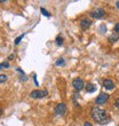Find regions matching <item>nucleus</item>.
<instances>
[{"instance_id":"obj_5","label":"nucleus","mask_w":119,"mask_h":126,"mask_svg":"<svg viewBox=\"0 0 119 126\" xmlns=\"http://www.w3.org/2000/svg\"><path fill=\"white\" fill-rule=\"evenodd\" d=\"M72 87L79 92V91H81L85 87V83H84V80L81 78H74L72 80Z\"/></svg>"},{"instance_id":"obj_11","label":"nucleus","mask_w":119,"mask_h":126,"mask_svg":"<svg viewBox=\"0 0 119 126\" xmlns=\"http://www.w3.org/2000/svg\"><path fill=\"white\" fill-rule=\"evenodd\" d=\"M55 65L56 66H64L65 65V61H64V59H62V57L59 59V60L55 62Z\"/></svg>"},{"instance_id":"obj_17","label":"nucleus","mask_w":119,"mask_h":126,"mask_svg":"<svg viewBox=\"0 0 119 126\" xmlns=\"http://www.w3.org/2000/svg\"><path fill=\"white\" fill-rule=\"evenodd\" d=\"M23 38H24V34H21V36L17 37L16 39H15V45H18V44L21 43V40L23 39Z\"/></svg>"},{"instance_id":"obj_18","label":"nucleus","mask_w":119,"mask_h":126,"mask_svg":"<svg viewBox=\"0 0 119 126\" xmlns=\"http://www.w3.org/2000/svg\"><path fill=\"white\" fill-rule=\"evenodd\" d=\"M20 80H21V81H27V80H28L27 75H25V73H22V75L20 76Z\"/></svg>"},{"instance_id":"obj_15","label":"nucleus","mask_w":119,"mask_h":126,"mask_svg":"<svg viewBox=\"0 0 119 126\" xmlns=\"http://www.w3.org/2000/svg\"><path fill=\"white\" fill-rule=\"evenodd\" d=\"M99 30H100V32H101V33L106 32V27H105V24H101V25H100V28H99Z\"/></svg>"},{"instance_id":"obj_8","label":"nucleus","mask_w":119,"mask_h":126,"mask_svg":"<svg viewBox=\"0 0 119 126\" xmlns=\"http://www.w3.org/2000/svg\"><path fill=\"white\" fill-rule=\"evenodd\" d=\"M103 87L108 91H111L115 88V83H113L111 79H109V78H108V79H104V81H103Z\"/></svg>"},{"instance_id":"obj_25","label":"nucleus","mask_w":119,"mask_h":126,"mask_svg":"<svg viewBox=\"0 0 119 126\" xmlns=\"http://www.w3.org/2000/svg\"><path fill=\"white\" fill-rule=\"evenodd\" d=\"M116 6H117V8L119 9V1H117V2H116Z\"/></svg>"},{"instance_id":"obj_14","label":"nucleus","mask_w":119,"mask_h":126,"mask_svg":"<svg viewBox=\"0 0 119 126\" xmlns=\"http://www.w3.org/2000/svg\"><path fill=\"white\" fill-rule=\"evenodd\" d=\"M6 81H7V76H6V75H5V73L0 75V84L6 83Z\"/></svg>"},{"instance_id":"obj_20","label":"nucleus","mask_w":119,"mask_h":126,"mask_svg":"<svg viewBox=\"0 0 119 126\" xmlns=\"http://www.w3.org/2000/svg\"><path fill=\"white\" fill-rule=\"evenodd\" d=\"M33 80H34V84H36V86H39V84H38V80H37V76H36V75H33Z\"/></svg>"},{"instance_id":"obj_19","label":"nucleus","mask_w":119,"mask_h":126,"mask_svg":"<svg viewBox=\"0 0 119 126\" xmlns=\"http://www.w3.org/2000/svg\"><path fill=\"white\" fill-rule=\"evenodd\" d=\"M113 30L116 31L117 34H119V22H118V23H116V25H115V29H113Z\"/></svg>"},{"instance_id":"obj_6","label":"nucleus","mask_w":119,"mask_h":126,"mask_svg":"<svg viewBox=\"0 0 119 126\" xmlns=\"http://www.w3.org/2000/svg\"><path fill=\"white\" fill-rule=\"evenodd\" d=\"M65 112H66L65 103H59V104L55 107V109H54V113L57 115V116H62V115H64Z\"/></svg>"},{"instance_id":"obj_21","label":"nucleus","mask_w":119,"mask_h":126,"mask_svg":"<svg viewBox=\"0 0 119 126\" xmlns=\"http://www.w3.org/2000/svg\"><path fill=\"white\" fill-rule=\"evenodd\" d=\"M115 107H116L117 109L119 110V97H118V99L116 100V102H115Z\"/></svg>"},{"instance_id":"obj_9","label":"nucleus","mask_w":119,"mask_h":126,"mask_svg":"<svg viewBox=\"0 0 119 126\" xmlns=\"http://www.w3.org/2000/svg\"><path fill=\"white\" fill-rule=\"evenodd\" d=\"M85 88H86V93H94L97 87H96V85H94V84L88 83L86 85V87H85Z\"/></svg>"},{"instance_id":"obj_7","label":"nucleus","mask_w":119,"mask_h":126,"mask_svg":"<svg viewBox=\"0 0 119 126\" xmlns=\"http://www.w3.org/2000/svg\"><path fill=\"white\" fill-rule=\"evenodd\" d=\"M80 29L83 31H86L87 29H89V27L92 25V21L89 20V18H87V17H85V18H83V20H80Z\"/></svg>"},{"instance_id":"obj_12","label":"nucleus","mask_w":119,"mask_h":126,"mask_svg":"<svg viewBox=\"0 0 119 126\" xmlns=\"http://www.w3.org/2000/svg\"><path fill=\"white\" fill-rule=\"evenodd\" d=\"M40 12H41V14H43L44 16H46V17H50L49 12H48L47 9H45L44 7H41V8H40Z\"/></svg>"},{"instance_id":"obj_4","label":"nucleus","mask_w":119,"mask_h":126,"mask_svg":"<svg viewBox=\"0 0 119 126\" xmlns=\"http://www.w3.org/2000/svg\"><path fill=\"white\" fill-rule=\"evenodd\" d=\"M109 97H110L109 94H108V93H104V92H102V93L99 94V96H96L95 103H96V104H104L105 102H108Z\"/></svg>"},{"instance_id":"obj_16","label":"nucleus","mask_w":119,"mask_h":126,"mask_svg":"<svg viewBox=\"0 0 119 126\" xmlns=\"http://www.w3.org/2000/svg\"><path fill=\"white\" fill-rule=\"evenodd\" d=\"M5 68H9V63H8V62H2V63H0V70L5 69Z\"/></svg>"},{"instance_id":"obj_24","label":"nucleus","mask_w":119,"mask_h":126,"mask_svg":"<svg viewBox=\"0 0 119 126\" xmlns=\"http://www.w3.org/2000/svg\"><path fill=\"white\" fill-rule=\"evenodd\" d=\"M2 112H3V110L0 108V117H1V115H2Z\"/></svg>"},{"instance_id":"obj_10","label":"nucleus","mask_w":119,"mask_h":126,"mask_svg":"<svg viewBox=\"0 0 119 126\" xmlns=\"http://www.w3.org/2000/svg\"><path fill=\"white\" fill-rule=\"evenodd\" d=\"M119 39V36L118 34H117V33H112V34H111V36L109 37V38H108V40H109V43H116L117 40Z\"/></svg>"},{"instance_id":"obj_2","label":"nucleus","mask_w":119,"mask_h":126,"mask_svg":"<svg viewBox=\"0 0 119 126\" xmlns=\"http://www.w3.org/2000/svg\"><path fill=\"white\" fill-rule=\"evenodd\" d=\"M104 15H105V10L103 9V8H96V9L89 12V16L92 17V18H95V20L102 18V17H104Z\"/></svg>"},{"instance_id":"obj_23","label":"nucleus","mask_w":119,"mask_h":126,"mask_svg":"<svg viewBox=\"0 0 119 126\" xmlns=\"http://www.w3.org/2000/svg\"><path fill=\"white\" fill-rule=\"evenodd\" d=\"M84 126H93V125L89 123V122H85V123H84Z\"/></svg>"},{"instance_id":"obj_1","label":"nucleus","mask_w":119,"mask_h":126,"mask_svg":"<svg viewBox=\"0 0 119 126\" xmlns=\"http://www.w3.org/2000/svg\"><path fill=\"white\" fill-rule=\"evenodd\" d=\"M90 117L96 124H100V125H105L111 120L105 110L97 108V107H93L90 109Z\"/></svg>"},{"instance_id":"obj_13","label":"nucleus","mask_w":119,"mask_h":126,"mask_svg":"<svg viewBox=\"0 0 119 126\" xmlns=\"http://www.w3.org/2000/svg\"><path fill=\"white\" fill-rule=\"evenodd\" d=\"M55 41H56L57 46H62V45H63V38L61 36H57L56 39H55Z\"/></svg>"},{"instance_id":"obj_22","label":"nucleus","mask_w":119,"mask_h":126,"mask_svg":"<svg viewBox=\"0 0 119 126\" xmlns=\"http://www.w3.org/2000/svg\"><path fill=\"white\" fill-rule=\"evenodd\" d=\"M13 59H14V54H10L9 56H8V59H7V60H8V61H12Z\"/></svg>"},{"instance_id":"obj_3","label":"nucleus","mask_w":119,"mask_h":126,"mask_svg":"<svg viewBox=\"0 0 119 126\" xmlns=\"http://www.w3.org/2000/svg\"><path fill=\"white\" fill-rule=\"evenodd\" d=\"M48 95V92L46 90H34L30 93L31 99H43L45 96Z\"/></svg>"}]
</instances>
